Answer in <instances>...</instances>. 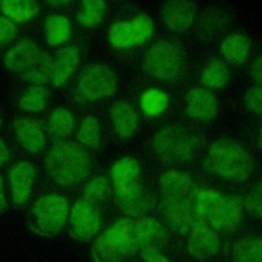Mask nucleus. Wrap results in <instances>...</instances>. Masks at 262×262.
Returning a JSON list of instances; mask_svg holds the SVG:
<instances>
[{
  "mask_svg": "<svg viewBox=\"0 0 262 262\" xmlns=\"http://www.w3.org/2000/svg\"><path fill=\"white\" fill-rule=\"evenodd\" d=\"M152 148L163 162H186L198 152L200 139L187 128L173 125L157 132L152 139Z\"/></svg>",
  "mask_w": 262,
  "mask_h": 262,
  "instance_id": "nucleus-7",
  "label": "nucleus"
},
{
  "mask_svg": "<svg viewBox=\"0 0 262 262\" xmlns=\"http://www.w3.org/2000/svg\"><path fill=\"white\" fill-rule=\"evenodd\" d=\"M261 98H262V91H261L260 85L252 86L248 90V92L246 93V96H245V102H246L247 107L251 112H253L257 115H260L262 112Z\"/></svg>",
  "mask_w": 262,
  "mask_h": 262,
  "instance_id": "nucleus-35",
  "label": "nucleus"
},
{
  "mask_svg": "<svg viewBox=\"0 0 262 262\" xmlns=\"http://www.w3.org/2000/svg\"><path fill=\"white\" fill-rule=\"evenodd\" d=\"M77 139L82 147L97 149L100 145V125L94 117H86L78 130Z\"/></svg>",
  "mask_w": 262,
  "mask_h": 262,
  "instance_id": "nucleus-29",
  "label": "nucleus"
},
{
  "mask_svg": "<svg viewBox=\"0 0 262 262\" xmlns=\"http://www.w3.org/2000/svg\"><path fill=\"white\" fill-rule=\"evenodd\" d=\"M75 118L71 111L64 107H56L48 118V130L50 135L56 139L68 137L74 129Z\"/></svg>",
  "mask_w": 262,
  "mask_h": 262,
  "instance_id": "nucleus-25",
  "label": "nucleus"
},
{
  "mask_svg": "<svg viewBox=\"0 0 262 262\" xmlns=\"http://www.w3.org/2000/svg\"><path fill=\"white\" fill-rule=\"evenodd\" d=\"M15 137L29 152L36 154L43 149L46 139L42 125L33 119L23 118L14 123Z\"/></svg>",
  "mask_w": 262,
  "mask_h": 262,
  "instance_id": "nucleus-19",
  "label": "nucleus"
},
{
  "mask_svg": "<svg viewBox=\"0 0 262 262\" xmlns=\"http://www.w3.org/2000/svg\"><path fill=\"white\" fill-rule=\"evenodd\" d=\"M251 51V42L248 37L242 34H231L227 36L220 46V52L224 59L232 66L245 63Z\"/></svg>",
  "mask_w": 262,
  "mask_h": 262,
  "instance_id": "nucleus-23",
  "label": "nucleus"
},
{
  "mask_svg": "<svg viewBox=\"0 0 262 262\" xmlns=\"http://www.w3.org/2000/svg\"><path fill=\"white\" fill-rule=\"evenodd\" d=\"M0 9L13 23L26 21L37 14L39 4L30 0H9L0 2Z\"/></svg>",
  "mask_w": 262,
  "mask_h": 262,
  "instance_id": "nucleus-26",
  "label": "nucleus"
},
{
  "mask_svg": "<svg viewBox=\"0 0 262 262\" xmlns=\"http://www.w3.org/2000/svg\"><path fill=\"white\" fill-rule=\"evenodd\" d=\"M7 209V203H6V199H5V193H4V189H3V182H2V178L0 177V214L4 213Z\"/></svg>",
  "mask_w": 262,
  "mask_h": 262,
  "instance_id": "nucleus-40",
  "label": "nucleus"
},
{
  "mask_svg": "<svg viewBox=\"0 0 262 262\" xmlns=\"http://www.w3.org/2000/svg\"><path fill=\"white\" fill-rule=\"evenodd\" d=\"M187 115L199 121H210L218 112V102L215 96L202 87L190 89L185 98Z\"/></svg>",
  "mask_w": 262,
  "mask_h": 262,
  "instance_id": "nucleus-18",
  "label": "nucleus"
},
{
  "mask_svg": "<svg viewBox=\"0 0 262 262\" xmlns=\"http://www.w3.org/2000/svg\"><path fill=\"white\" fill-rule=\"evenodd\" d=\"M110 192L108 181L103 176H96L92 178L84 187L83 194L86 201L97 205L106 199Z\"/></svg>",
  "mask_w": 262,
  "mask_h": 262,
  "instance_id": "nucleus-33",
  "label": "nucleus"
},
{
  "mask_svg": "<svg viewBox=\"0 0 262 262\" xmlns=\"http://www.w3.org/2000/svg\"><path fill=\"white\" fill-rule=\"evenodd\" d=\"M101 216L96 205L85 199H79L68 216V230L72 237L80 242H89L98 233Z\"/></svg>",
  "mask_w": 262,
  "mask_h": 262,
  "instance_id": "nucleus-12",
  "label": "nucleus"
},
{
  "mask_svg": "<svg viewBox=\"0 0 262 262\" xmlns=\"http://www.w3.org/2000/svg\"><path fill=\"white\" fill-rule=\"evenodd\" d=\"M68 216L67 199L57 193H48L34 203L28 216V224L34 232L51 237L61 231Z\"/></svg>",
  "mask_w": 262,
  "mask_h": 262,
  "instance_id": "nucleus-8",
  "label": "nucleus"
},
{
  "mask_svg": "<svg viewBox=\"0 0 262 262\" xmlns=\"http://www.w3.org/2000/svg\"><path fill=\"white\" fill-rule=\"evenodd\" d=\"M15 35V24L6 16H0V51L14 39Z\"/></svg>",
  "mask_w": 262,
  "mask_h": 262,
  "instance_id": "nucleus-34",
  "label": "nucleus"
},
{
  "mask_svg": "<svg viewBox=\"0 0 262 262\" xmlns=\"http://www.w3.org/2000/svg\"><path fill=\"white\" fill-rule=\"evenodd\" d=\"M160 213L167 226L174 232L179 234L188 232L196 222L193 195L181 199H163L160 205Z\"/></svg>",
  "mask_w": 262,
  "mask_h": 262,
  "instance_id": "nucleus-13",
  "label": "nucleus"
},
{
  "mask_svg": "<svg viewBox=\"0 0 262 262\" xmlns=\"http://www.w3.org/2000/svg\"><path fill=\"white\" fill-rule=\"evenodd\" d=\"M45 168L57 184L73 186L87 177L91 168V159L79 143L61 141L54 144L48 151Z\"/></svg>",
  "mask_w": 262,
  "mask_h": 262,
  "instance_id": "nucleus-3",
  "label": "nucleus"
},
{
  "mask_svg": "<svg viewBox=\"0 0 262 262\" xmlns=\"http://www.w3.org/2000/svg\"><path fill=\"white\" fill-rule=\"evenodd\" d=\"M244 207L250 215L254 218H260L261 216V187L260 183L258 186L248 195Z\"/></svg>",
  "mask_w": 262,
  "mask_h": 262,
  "instance_id": "nucleus-36",
  "label": "nucleus"
},
{
  "mask_svg": "<svg viewBox=\"0 0 262 262\" xmlns=\"http://www.w3.org/2000/svg\"><path fill=\"white\" fill-rule=\"evenodd\" d=\"M9 159V150L3 140L0 139V167Z\"/></svg>",
  "mask_w": 262,
  "mask_h": 262,
  "instance_id": "nucleus-39",
  "label": "nucleus"
},
{
  "mask_svg": "<svg viewBox=\"0 0 262 262\" xmlns=\"http://www.w3.org/2000/svg\"><path fill=\"white\" fill-rule=\"evenodd\" d=\"M250 75L252 77V79L257 83V85L261 84V57L258 56L250 70Z\"/></svg>",
  "mask_w": 262,
  "mask_h": 262,
  "instance_id": "nucleus-38",
  "label": "nucleus"
},
{
  "mask_svg": "<svg viewBox=\"0 0 262 262\" xmlns=\"http://www.w3.org/2000/svg\"><path fill=\"white\" fill-rule=\"evenodd\" d=\"M80 51L76 45H68L56 53L50 76V83L54 87L63 86L72 77L79 62Z\"/></svg>",
  "mask_w": 262,
  "mask_h": 262,
  "instance_id": "nucleus-20",
  "label": "nucleus"
},
{
  "mask_svg": "<svg viewBox=\"0 0 262 262\" xmlns=\"http://www.w3.org/2000/svg\"><path fill=\"white\" fill-rule=\"evenodd\" d=\"M111 119L115 132L121 138L130 137L138 126V115L126 101H117L112 105Z\"/></svg>",
  "mask_w": 262,
  "mask_h": 262,
  "instance_id": "nucleus-22",
  "label": "nucleus"
},
{
  "mask_svg": "<svg viewBox=\"0 0 262 262\" xmlns=\"http://www.w3.org/2000/svg\"><path fill=\"white\" fill-rule=\"evenodd\" d=\"M140 254L144 262H170V260L162 253V251L144 249L140 250Z\"/></svg>",
  "mask_w": 262,
  "mask_h": 262,
  "instance_id": "nucleus-37",
  "label": "nucleus"
},
{
  "mask_svg": "<svg viewBox=\"0 0 262 262\" xmlns=\"http://www.w3.org/2000/svg\"><path fill=\"white\" fill-rule=\"evenodd\" d=\"M111 179L120 209L129 217L139 218L152 207V198L140 179L139 163L132 157L117 161L111 170Z\"/></svg>",
  "mask_w": 262,
  "mask_h": 262,
  "instance_id": "nucleus-1",
  "label": "nucleus"
},
{
  "mask_svg": "<svg viewBox=\"0 0 262 262\" xmlns=\"http://www.w3.org/2000/svg\"><path fill=\"white\" fill-rule=\"evenodd\" d=\"M44 32L46 40L50 45L56 46L62 44L71 36V23L69 18L62 14H51L45 19Z\"/></svg>",
  "mask_w": 262,
  "mask_h": 262,
  "instance_id": "nucleus-24",
  "label": "nucleus"
},
{
  "mask_svg": "<svg viewBox=\"0 0 262 262\" xmlns=\"http://www.w3.org/2000/svg\"><path fill=\"white\" fill-rule=\"evenodd\" d=\"M137 251L134 220L123 218L97 237L92 256L95 262H132Z\"/></svg>",
  "mask_w": 262,
  "mask_h": 262,
  "instance_id": "nucleus-6",
  "label": "nucleus"
},
{
  "mask_svg": "<svg viewBox=\"0 0 262 262\" xmlns=\"http://www.w3.org/2000/svg\"><path fill=\"white\" fill-rule=\"evenodd\" d=\"M229 79V70L220 59L210 60L201 74L202 84L210 89H219L226 85Z\"/></svg>",
  "mask_w": 262,
  "mask_h": 262,
  "instance_id": "nucleus-28",
  "label": "nucleus"
},
{
  "mask_svg": "<svg viewBox=\"0 0 262 262\" xmlns=\"http://www.w3.org/2000/svg\"><path fill=\"white\" fill-rule=\"evenodd\" d=\"M4 63L21 79L43 86L50 81L53 59L34 42L23 40L6 52Z\"/></svg>",
  "mask_w": 262,
  "mask_h": 262,
  "instance_id": "nucleus-5",
  "label": "nucleus"
},
{
  "mask_svg": "<svg viewBox=\"0 0 262 262\" xmlns=\"http://www.w3.org/2000/svg\"><path fill=\"white\" fill-rule=\"evenodd\" d=\"M160 189L163 199H181L193 195V185L190 177L180 170H169L160 177Z\"/></svg>",
  "mask_w": 262,
  "mask_h": 262,
  "instance_id": "nucleus-21",
  "label": "nucleus"
},
{
  "mask_svg": "<svg viewBox=\"0 0 262 262\" xmlns=\"http://www.w3.org/2000/svg\"><path fill=\"white\" fill-rule=\"evenodd\" d=\"M37 169L29 161L16 163L9 171L10 196L14 207L24 208L32 194Z\"/></svg>",
  "mask_w": 262,
  "mask_h": 262,
  "instance_id": "nucleus-14",
  "label": "nucleus"
},
{
  "mask_svg": "<svg viewBox=\"0 0 262 262\" xmlns=\"http://www.w3.org/2000/svg\"><path fill=\"white\" fill-rule=\"evenodd\" d=\"M233 262H262V244L259 236L251 235L239 239L233 247Z\"/></svg>",
  "mask_w": 262,
  "mask_h": 262,
  "instance_id": "nucleus-27",
  "label": "nucleus"
},
{
  "mask_svg": "<svg viewBox=\"0 0 262 262\" xmlns=\"http://www.w3.org/2000/svg\"><path fill=\"white\" fill-rule=\"evenodd\" d=\"M69 2H66V1H63V2H50V4H54V5H66Z\"/></svg>",
  "mask_w": 262,
  "mask_h": 262,
  "instance_id": "nucleus-41",
  "label": "nucleus"
},
{
  "mask_svg": "<svg viewBox=\"0 0 262 262\" xmlns=\"http://www.w3.org/2000/svg\"><path fill=\"white\" fill-rule=\"evenodd\" d=\"M0 128H1V120H0Z\"/></svg>",
  "mask_w": 262,
  "mask_h": 262,
  "instance_id": "nucleus-42",
  "label": "nucleus"
},
{
  "mask_svg": "<svg viewBox=\"0 0 262 262\" xmlns=\"http://www.w3.org/2000/svg\"><path fill=\"white\" fill-rule=\"evenodd\" d=\"M117 76L106 64L95 63L88 67L80 76L78 93L87 101H95L112 96L117 90Z\"/></svg>",
  "mask_w": 262,
  "mask_h": 262,
  "instance_id": "nucleus-10",
  "label": "nucleus"
},
{
  "mask_svg": "<svg viewBox=\"0 0 262 262\" xmlns=\"http://www.w3.org/2000/svg\"><path fill=\"white\" fill-rule=\"evenodd\" d=\"M106 9V4L100 0H85L82 1L78 12V20L81 26L91 28L98 25L103 18Z\"/></svg>",
  "mask_w": 262,
  "mask_h": 262,
  "instance_id": "nucleus-30",
  "label": "nucleus"
},
{
  "mask_svg": "<svg viewBox=\"0 0 262 262\" xmlns=\"http://www.w3.org/2000/svg\"><path fill=\"white\" fill-rule=\"evenodd\" d=\"M195 5L189 1H169L161 7V17L166 27L174 32L190 28L195 18Z\"/></svg>",
  "mask_w": 262,
  "mask_h": 262,
  "instance_id": "nucleus-17",
  "label": "nucleus"
},
{
  "mask_svg": "<svg viewBox=\"0 0 262 262\" xmlns=\"http://www.w3.org/2000/svg\"><path fill=\"white\" fill-rule=\"evenodd\" d=\"M193 209L198 222L215 231H232L243 219L244 202L239 195L222 194L214 189L194 191Z\"/></svg>",
  "mask_w": 262,
  "mask_h": 262,
  "instance_id": "nucleus-2",
  "label": "nucleus"
},
{
  "mask_svg": "<svg viewBox=\"0 0 262 262\" xmlns=\"http://www.w3.org/2000/svg\"><path fill=\"white\" fill-rule=\"evenodd\" d=\"M143 66L151 77L161 81H172L182 73L184 56L175 43L161 40L146 51Z\"/></svg>",
  "mask_w": 262,
  "mask_h": 262,
  "instance_id": "nucleus-9",
  "label": "nucleus"
},
{
  "mask_svg": "<svg viewBox=\"0 0 262 262\" xmlns=\"http://www.w3.org/2000/svg\"><path fill=\"white\" fill-rule=\"evenodd\" d=\"M220 249L216 231L203 222H195L188 231L187 250L196 260H207L215 256Z\"/></svg>",
  "mask_w": 262,
  "mask_h": 262,
  "instance_id": "nucleus-15",
  "label": "nucleus"
},
{
  "mask_svg": "<svg viewBox=\"0 0 262 262\" xmlns=\"http://www.w3.org/2000/svg\"><path fill=\"white\" fill-rule=\"evenodd\" d=\"M205 163L211 173L230 181L248 179L254 169V162L249 151L230 138L213 141L208 148Z\"/></svg>",
  "mask_w": 262,
  "mask_h": 262,
  "instance_id": "nucleus-4",
  "label": "nucleus"
},
{
  "mask_svg": "<svg viewBox=\"0 0 262 262\" xmlns=\"http://www.w3.org/2000/svg\"><path fill=\"white\" fill-rule=\"evenodd\" d=\"M134 233L138 250L162 251L168 244L166 229L154 218L141 217L134 221Z\"/></svg>",
  "mask_w": 262,
  "mask_h": 262,
  "instance_id": "nucleus-16",
  "label": "nucleus"
},
{
  "mask_svg": "<svg viewBox=\"0 0 262 262\" xmlns=\"http://www.w3.org/2000/svg\"><path fill=\"white\" fill-rule=\"evenodd\" d=\"M47 95V90L43 86L32 85L23 92L19 99V107L25 112H40L46 104Z\"/></svg>",
  "mask_w": 262,
  "mask_h": 262,
  "instance_id": "nucleus-31",
  "label": "nucleus"
},
{
  "mask_svg": "<svg viewBox=\"0 0 262 262\" xmlns=\"http://www.w3.org/2000/svg\"><path fill=\"white\" fill-rule=\"evenodd\" d=\"M154 25L149 16L139 14L132 19L118 21L108 31L111 44L118 49H131L149 40Z\"/></svg>",
  "mask_w": 262,
  "mask_h": 262,
  "instance_id": "nucleus-11",
  "label": "nucleus"
},
{
  "mask_svg": "<svg viewBox=\"0 0 262 262\" xmlns=\"http://www.w3.org/2000/svg\"><path fill=\"white\" fill-rule=\"evenodd\" d=\"M169 101L168 95L160 89H149L145 91L140 98V105L147 116H159L167 107Z\"/></svg>",
  "mask_w": 262,
  "mask_h": 262,
  "instance_id": "nucleus-32",
  "label": "nucleus"
}]
</instances>
